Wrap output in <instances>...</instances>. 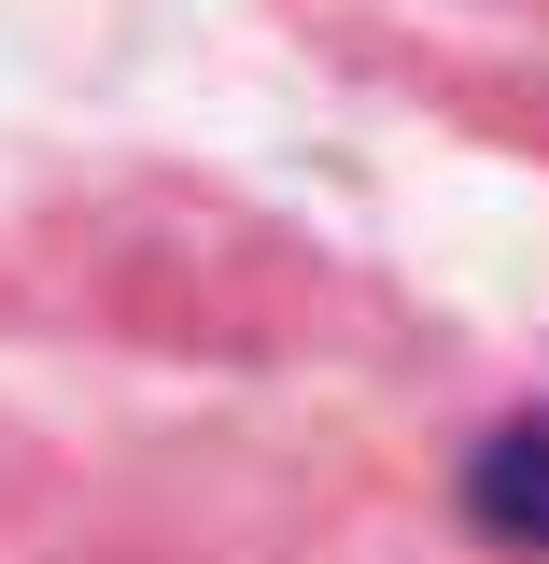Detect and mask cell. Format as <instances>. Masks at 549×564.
I'll return each mask as SVG.
<instances>
[{
	"label": "cell",
	"instance_id": "6da1fadb",
	"mask_svg": "<svg viewBox=\"0 0 549 564\" xmlns=\"http://www.w3.org/2000/svg\"><path fill=\"white\" fill-rule=\"evenodd\" d=\"M465 508H480V536H507V551H549V410H521V423L480 437Z\"/></svg>",
	"mask_w": 549,
	"mask_h": 564
}]
</instances>
